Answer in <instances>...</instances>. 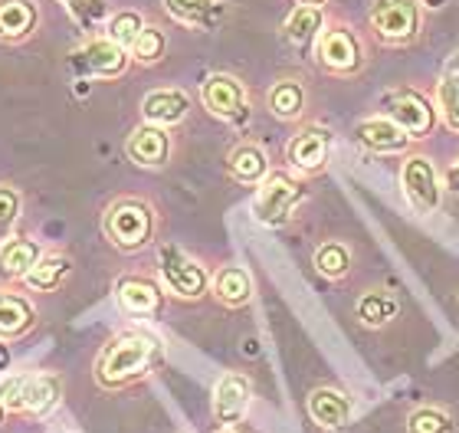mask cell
Masks as SVG:
<instances>
[{
  "label": "cell",
  "instance_id": "cell-1",
  "mask_svg": "<svg viewBox=\"0 0 459 433\" xmlns=\"http://www.w3.org/2000/svg\"><path fill=\"white\" fill-rule=\"evenodd\" d=\"M164 361V342L148 328H125L102 345L96 358V385L102 391H125L152 377Z\"/></svg>",
  "mask_w": 459,
  "mask_h": 433
},
{
  "label": "cell",
  "instance_id": "cell-2",
  "mask_svg": "<svg viewBox=\"0 0 459 433\" xmlns=\"http://www.w3.org/2000/svg\"><path fill=\"white\" fill-rule=\"evenodd\" d=\"M102 233L115 250L122 253H142L148 250L158 237V211L144 197H115L102 211Z\"/></svg>",
  "mask_w": 459,
  "mask_h": 433
},
{
  "label": "cell",
  "instance_id": "cell-3",
  "mask_svg": "<svg viewBox=\"0 0 459 433\" xmlns=\"http://www.w3.org/2000/svg\"><path fill=\"white\" fill-rule=\"evenodd\" d=\"M306 197V178H299L296 171H269V178L253 194V217L263 227H286Z\"/></svg>",
  "mask_w": 459,
  "mask_h": 433
},
{
  "label": "cell",
  "instance_id": "cell-4",
  "mask_svg": "<svg viewBox=\"0 0 459 433\" xmlns=\"http://www.w3.org/2000/svg\"><path fill=\"white\" fill-rule=\"evenodd\" d=\"M316 59L325 73L348 79L368 66V47L361 33L348 23H325V30L316 39Z\"/></svg>",
  "mask_w": 459,
  "mask_h": 433
},
{
  "label": "cell",
  "instance_id": "cell-5",
  "mask_svg": "<svg viewBox=\"0 0 459 433\" xmlns=\"http://www.w3.org/2000/svg\"><path fill=\"white\" fill-rule=\"evenodd\" d=\"M158 276H161V286L171 292L174 299H184V302H197L211 292V273L201 260H194L181 247L174 243H164L158 247Z\"/></svg>",
  "mask_w": 459,
  "mask_h": 433
},
{
  "label": "cell",
  "instance_id": "cell-6",
  "mask_svg": "<svg viewBox=\"0 0 459 433\" xmlns=\"http://www.w3.org/2000/svg\"><path fill=\"white\" fill-rule=\"evenodd\" d=\"M368 23H371V33L381 43L403 47V43H413L420 37L423 7L420 0H374Z\"/></svg>",
  "mask_w": 459,
  "mask_h": 433
},
{
  "label": "cell",
  "instance_id": "cell-7",
  "mask_svg": "<svg viewBox=\"0 0 459 433\" xmlns=\"http://www.w3.org/2000/svg\"><path fill=\"white\" fill-rule=\"evenodd\" d=\"M332 148H335V132L328 126H322V122H306L286 142L289 171H296L299 178H316L332 161Z\"/></svg>",
  "mask_w": 459,
  "mask_h": 433
},
{
  "label": "cell",
  "instance_id": "cell-8",
  "mask_svg": "<svg viewBox=\"0 0 459 433\" xmlns=\"http://www.w3.org/2000/svg\"><path fill=\"white\" fill-rule=\"evenodd\" d=\"M381 116L394 118L403 132H411L413 142H423V138L433 132V122H437V108L420 89L411 86H394L381 92Z\"/></svg>",
  "mask_w": 459,
  "mask_h": 433
},
{
  "label": "cell",
  "instance_id": "cell-9",
  "mask_svg": "<svg viewBox=\"0 0 459 433\" xmlns=\"http://www.w3.org/2000/svg\"><path fill=\"white\" fill-rule=\"evenodd\" d=\"M132 66V53L125 47H118L115 39L89 37L82 47H76L69 53V69L79 79H118L125 76V69Z\"/></svg>",
  "mask_w": 459,
  "mask_h": 433
},
{
  "label": "cell",
  "instance_id": "cell-10",
  "mask_svg": "<svg viewBox=\"0 0 459 433\" xmlns=\"http://www.w3.org/2000/svg\"><path fill=\"white\" fill-rule=\"evenodd\" d=\"M401 191L407 197L417 213H433L440 211L443 204V181H440V171H437V164L427 158V154H411V158H403L401 164Z\"/></svg>",
  "mask_w": 459,
  "mask_h": 433
},
{
  "label": "cell",
  "instance_id": "cell-11",
  "mask_svg": "<svg viewBox=\"0 0 459 433\" xmlns=\"http://www.w3.org/2000/svg\"><path fill=\"white\" fill-rule=\"evenodd\" d=\"M201 106L213 118H223L230 126H243L249 118V92L243 79L230 73H213L201 82Z\"/></svg>",
  "mask_w": 459,
  "mask_h": 433
},
{
  "label": "cell",
  "instance_id": "cell-12",
  "mask_svg": "<svg viewBox=\"0 0 459 433\" xmlns=\"http://www.w3.org/2000/svg\"><path fill=\"white\" fill-rule=\"evenodd\" d=\"M115 302L125 316L158 318L164 308V286L142 273H125L115 280Z\"/></svg>",
  "mask_w": 459,
  "mask_h": 433
},
{
  "label": "cell",
  "instance_id": "cell-13",
  "mask_svg": "<svg viewBox=\"0 0 459 433\" xmlns=\"http://www.w3.org/2000/svg\"><path fill=\"white\" fill-rule=\"evenodd\" d=\"M125 154H128V161L132 164L148 168V171L168 168V164H171V154H174L171 128L142 122L138 128H132V135L125 138Z\"/></svg>",
  "mask_w": 459,
  "mask_h": 433
},
{
  "label": "cell",
  "instance_id": "cell-14",
  "mask_svg": "<svg viewBox=\"0 0 459 433\" xmlns=\"http://www.w3.org/2000/svg\"><path fill=\"white\" fill-rule=\"evenodd\" d=\"M253 404V381L243 371H227L213 385V420L221 427H237Z\"/></svg>",
  "mask_w": 459,
  "mask_h": 433
},
{
  "label": "cell",
  "instance_id": "cell-15",
  "mask_svg": "<svg viewBox=\"0 0 459 433\" xmlns=\"http://www.w3.org/2000/svg\"><path fill=\"white\" fill-rule=\"evenodd\" d=\"M354 142L364 144L368 152H377V154H397V152H407L413 144L411 132H403L394 118L387 116H368L361 118L358 126H354Z\"/></svg>",
  "mask_w": 459,
  "mask_h": 433
},
{
  "label": "cell",
  "instance_id": "cell-16",
  "mask_svg": "<svg viewBox=\"0 0 459 433\" xmlns=\"http://www.w3.org/2000/svg\"><path fill=\"white\" fill-rule=\"evenodd\" d=\"M63 401V377L53 371H30L23 375L20 387V414L27 417H47L53 414Z\"/></svg>",
  "mask_w": 459,
  "mask_h": 433
},
{
  "label": "cell",
  "instance_id": "cell-17",
  "mask_svg": "<svg viewBox=\"0 0 459 433\" xmlns=\"http://www.w3.org/2000/svg\"><path fill=\"white\" fill-rule=\"evenodd\" d=\"M306 411H308V417H312V424H318L328 433H335L351 424L354 401L344 394V391H338V387H316L306 401Z\"/></svg>",
  "mask_w": 459,
  "mask_h": 433
},
{
  "label": "cell",
  "instance_id": "cell-18",
  "mask_svg": "<svg viewBox=\"0 0 459 433\" xmlns=\"http://www.w3.org/2000/svg\"><path fill=\"white\" fill-rule=\"evenodd\" d=\"M187 116H191V96L178 86L152 89V92L142 99V118L152 122V126L174 128V126H181Z\"/></svg>",
  "mask_w": 459,
  "mask_h": 433
},
{
  "label": "cell",
  "instance_id": "cell-19",
  "mask_svg": "<svg viewBox=\"0 0 459 433\" xmlns=\"http://www.w3.org/2000/svg\"><path fill=\"white\" fill-rule=\"evenodd\" d=\"M39 30L37 0H0V43H27Z\"/></svg>",
  "mask_w": 459,
  "mask_h": 433
},
{
  "label": "cell",
  "instance_id": "cell-20",
  "mask_svg": "<svg viewBox=\"0 0 459 433\" xmlns=\"http://www.w3.org/2000/svg\"><path fill=\"white\" fill-rule=\"evenodd\" d=\"M227 171L237 184H247V187H259V184L269 178V154L263 144L256 142H237L227 154Z\"/></svg>",
  "mask_w": 459,
  "mask_h": 433
},
{
  "label": "cell",
  "instance_id": "cell-21",
  "mask_svg": "<svg viewBox=\"0 0 459 433\" xmlns=\"http://www.w3.org/2000/svg\"><path fill=\"white\" fill-rule=\"evenodd\" d=\"M43 247L33 237H7L0 243V280L7 282H23L30 270L39 263Z\"/></svg>",
  "mask_w": 459,
  "mask_h": 433
},
{
  "label": "cell",
  "instance_id": "cell-22",
  "mask_svg": "<svg viewBox=\"0 0 459 433\" xmlns=\"http://www.w3.org/2000/svg\"><path fill=\"white\" fill-rule=\"evenodd\" d=\"M37 325V308L27 296H20L13 289H0V338L4 342H17L30 335Z\"/></svg>",
  "mask_w": 459,
  "mask_h": 433
},
{
  "label": "cell",
  "instance_id": "cell-23",
  "mask_svg": "<svg viewBox=\"0 0 459 433\" xmlns=\"http://www.w3.org/2000/svg\"><path fill=\"white\" fill-rule=\"evenodd\" d=\"M211 292L227 308H243L253 302V276L243 266H221L213 273Z\"/></svg>",
  "mask_w": 459,
  "mask_h": 433
},
{
  "label": "cell",
  "instance_id": "cell-24",
  "mask_svg": "<svg viewBox=\"0 0 459 433\" xmlns=\"http://www.w3.org/2000/svg\"><path fill=\"white\" fill-rule=\"evenodd\" d=\"M266 106H269V112L279 118V122H299V118L306 116L308 92H306V86H302L299 79H279V82H273V86H269Z\"/></svg>",
  "mask_w": 459,
  "mask_h": 433
},
{
  "label": "cell",
  "instance_id": "cell-25",
  "mask_svg": "<svg viewBox=\"0 0 459 433\" xmlns=\"http://www.w3.org/2000/svg\"><path fill=\"white\" fill-rule=\"evenodd\" d=\"M325 30V7H312V4H296L292 13L282 23V37L292 47L306 49L318 39V33Z\"/></svg>",
  "mask_w": 459,
  "mask_h": 433
},
{
  "label": "cell",
  "instance_id": "cell-26",
  "mask_svg": "<svg viewBox=\"0 0 459 433\" xmlns=\"http://www.w3.org/2000/svg\"><path fill=\"white\" fill-rule=\"evenodd\" d=\"M164 10L184 27L213 30L223 17V0H164Z\"/></svg>",
  "mask_w": 459,
  "mask_h": 433
},
{
  "label": "cell",
  "instance_id": "cell-27",
  "mask_svg": "<svg viewBox=\"0 0 459 433\" xmlns=\"http://www.w3.org/2000/svg\"><path fill=\"white\" fill-rule=\"evenodd\" d=\"M69 276H73V260H69L66 253H43L39 263L30 270L27 280H23V286L30 292H56Z\"/></svg>",
  "mask_w": 459,
  "mask_h": 433
},
{
  "label": "cell",
  "instance_id": "cell-28",
  "mask_svg": "<svg viewBox=\"0 0 459 433\" xmlns=\"http://www.w3.org/2000/svg\"><path fill=\"white\" fill-rule=\"evenodd\" d=\"M397 318V299L384 289H371L358 299V322L364 328H384L387 322Z\"/></svg>",
  "mask_w": 459,
  "mask_h": 433
},
{
  "label": "cell",
  "instance_id": "cell-29",
  "mask_svg": "<svg viewBox=\"0 0 459 433\" xmlns=\"http://www.w3.org/2000/svg\"><path fill=\"white\" fill-rule=\"evenodd\" d=\"M316 270H318V276H325V280H332V282L344 280V276L351 273V250L338 240L322 243L316 250Z\"/></svg>",
  "mask_w": 459,
  "mask_h": 433
},
{
  "label": "cell",
  "instance_id": "cell-30",
  "mask_svg": "<svg viewBox=\"0 0 459 433\" xmlns=\"http://www.w3.org/2000/svg\"><path fill=\"white\" fill-rule=\"evenodd\" d=\"M59 4L66 7V13L76 20L82 30H89V33L102 30V33H106V23H108V17H112L108 0H59Z\"/></svg>",
  "mask_w": 459,
  "mask_h": 433
},
{
  "label": "cell",
  "instance_id": "cell-31",
  "mask_svg": "<svg viewBox=\"0 0 459 433\" xmlns=\"http://www.w3.org/2000/svg\"><path fill=\"white\" fill-rule=\"evenodd\" d=\"M164 49H168V33L154 23H144V30L138 33V39L132 43V63H142V66H154L164 59Z\"/></svg>",
  "mask_w": 459,
  "mask_h": 433
},
{
  "label": "cell",
  "instance_id": "cell-32",
  "mask_svg": "<svg viewBox=\"0 0 459 433\" xmlns=\"http://www.w3.org/2000/svg\"><path fill=\"white\" fill-rule=\"evenodd\" d=\"M144 30V17L138 13V10H118V13H112L106 23V37L115 39L118 47L132 49V43L138 39V33Z\"/></svg>",
  "mask_w": 459,
  "mask_h": 433
},
{
  "label": "cell",
  "instance_id": "cell-33",
  "mask_svg": "<svg viewBox=\"0 0 459 433\" xmlns=\"http://www.w3.org/2000/svg\"><path fill=\"white\" fill-rule=\"evenodd\" d=\"M437 116L459 135V76H443L437 82Z\"/></svg>",
  "mask_w": 459,
  "mask_h": 433
},
{
  "label": "cell",
  "instance_id": "cell-34",
  "mask_svg": "<svg viewBox=\"0 0 459 433\" xmlns=\"http://www.w3.org/2000/svg\"><path fill=\"white\" fill-rule=\"evenodd\" d=\"M407 433H453V417L443 407H417L407 417Z\"/></svg>",
  "mask_w": 459,
  "mask_h": 433
},
{
  "label": "cell",
  "instance_id": "cell-35",
  "mask_svg": "<svg viewBox=\"0 0 459 433\" xmlns=\"http://www.w3.org/2000/svg\"><path fill=\"white\" fill-rule=\"evenodd\" d=\"M20 211H23V197L13 184H0V243L13 237V227L20 221Z\"/></svg>",
  "mask_w": 459,
  "mask_h": 433
},
{
  "label": "cell",
  "instance_id": "cell-36",
  "mask_svg": "<svg viewBox=\"0 0 459 433\" xmlns=\"http://www.w3.org/2000/svg\"><path fill=\"white\" fill-rule=\"evenodd\" d=\"M20 387H23V375L0 377V401L7 407V414H20Z\"/></svg>",
  "mask_w": 459,
  "mask_h": 433
},
{
  "label": "cell",
  "instance_id": "cell-37",
  "mask_svg": "<svg viewBox=\"0 0 459 433\" xmlns=\"http://www.w3.org/2000/svg\"><path fill=\"white\" fill-rule=\"evenodd\" d=\"M443 187L453 194H459V158L450 164V171H446V178H443Z\"/></svg>",
  "mask_w": 459,
  "mask_h": 433
},
{
  "label": "cell",
  "instance_id": "cell-38",
  "mask_svg": "<svg viewBox=\"0 0 459 433\" xmlns=\"http://www.w3.org/2000/svg\"><path fill=\"white\" fill-rule=\"evenodd\" d=\"M7 371H10V348L0 338V375H7Z\"/></svg>",
  "mask_w": 459,
  "mask_h": 433
},
{
  "label": "cell",
  "instance_id": "cell-39",
  "mask_svg": "<svg viewBox=\"0 0 459 433\" xmlns=\"http://www.w3.org/2000/svg\"><path fill=\"white\" fill-rule=\"evenodd\" d=\"M296 4H312V7H325L328 0H296Z\"/></svg>",
  "mask_w": 459,
  "mask_h": 433
},
{
  "label": "cell",
  "instance_id": "cell-40",
  "mask_svg": "<svg viewBox=\"0 0 459 433\" xmlns=\"http://www.w3.org/2000/svg\"><path fill=\"white\" fill-rule=\"evenodd\" d=\"M4 420H7V407H4V401H0V427H4Z\"/></svg>",
  "mask_w": 459,
  "mask_h": 433
},
{
  "label": "cell",
  "instance_id": "cell-41",
  "mask_svg": "<svg viewBox=\"0 0 459 433\" xmlns=\"http://www.w3.org/2000/svg\"><path fill=\"white\" fill-rule=\"evenodd\" d=\"M427 7H443V0H423Z\"/></svg>",
  "mask_w": 459,
  "mask_h": 433
},
{
  "label": "cell",
  "instance_id": "cell-42",
  "mask_svg": "<svg viewBox=\"0 0 459 433\" xmlns=\"http://www.w3.org/2000/svg\"><path fill=\"white\" fill-rule=\"evenodd\" d=\"M217 433H237V430H233V427H221Z\"/></svg>",
  "mask_w": 459,
  "mask_h": 433
},
{
  "label": "cell",
  "instance_id": "cell-43",
  "mask_svg": "<svg viewBox=\"0 0 459 433\" xmlns=\"http://www.w3.org/2000/svg\"><path fill=\"white\" fill-rule=\"evenodd\" d=\"M53 433H69V430H53Z\"/></svg>",
  "mask_w": 459,
  "mask_h": 433
}]
</instances>
